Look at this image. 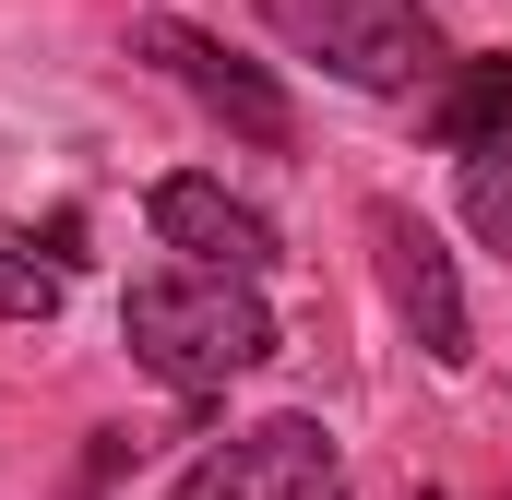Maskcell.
Listing matches in <instances>:
<instances>
[{
    "mask_svg": "<svg viewBox=\"0 0 512 500\" xmlns=\"http://www.w3.org/2000/svg\"><path fill=\"white\" fill-rule=\"evenodd\" d=\"M167 500H346V453L322 417H251L227 429Z\"/></svg>",
    "mask_w": 512,
    "mask_h": 500,
    "instance_id": "cell-4",
    "label": "cell"
},
{
    "mask_svg": "<svg viewBox=\"0 0 512 500\" xmlns=\"http://www.w3.org/2000/svg\"><path fill=\"white\" fill-rule=\"evenodd\" d=\"M429 500H441V489H429Z\"/></svg>",
    "mask_w": 512,
    "mask_h": 500,
    "instance_id": "cell-10",
    "label": "cell"
},
{
    "mask_svg": "<svg viewBox=\"0 0 512 500\" xmlns=\"http://www.w3.org/2000/svg\"><path fill=\"white\" fill-rule=\"evenodd\" d=\"M60 310V262H36L24 239H0V322H48Z\"/></svg>",
    "mask_w": 512,
    "mask_h": 500,
    "instance_id": "cell-9",
    "label": "cell"
},
{
    "mask_svg": "<svg viewBox=\"0 0 512 500\" xmlns=\"http://www.w3.org/2000/svg\"><path fill=\"white\" fill-rule=\"evenodd\" d=\"M131 60H155L191 108H215V120L239 131V143H262V155H286V143H298V108L274 96V72H262V60H239L227 36L179 24V12H131Z\"/></svg>",
    "mask_w": 512,
    "mask_h": 500,
    "instance_id": "cell-3",
    "label": "cell"
},
{
    "mask_svg": "<svg viewBox=\"0 0 512 500\" xmlns=\"http://www.w3.org/2000/svg\"><path fill=\"white\" fill-rule=\"evenodd\" d=\"M465 227L512 262V143H477L465 155Z\"/></svg>",
    "mask_w": 512,
    "mask_h": 500,
    "instance_id": "cell-8",
    "label": "cell"
},
{
    "mask_svg": "<svg viewBox=\"0 0 512 500\" xmlns=\"http://www.w3.org/2000/svg\"><path fill=\"white\" fill-rule=\"evenodd\" d=\"M262 24L358 96H405V84L441 72V12L429 0H262Z\"/></svg>",
    "mask_w": 512,
    "mask_h": 500,
    "instance_id": "cell-2",
    "label": "cell"
},
{
    "mask_svg": "<svg viewBox=\"0 0 512 500\" xmlns=\"http://www.w3.org/2000/svg\"><path fill=\"white\" fill-rule=\"evenodd\" d=\"M429 131H441L453 155H477V143H512V60H465V72L429 96Z\"/></svg>",
    "mask_w": 512,
    "mask_h": 500,
    "instance_id": "cell-7",
    "label": "cell"
},
{
    "mask_svg": "<svg viewBox=\"0 0 512 500\" xmlns=\"http://www.w3.org/2000/svg\"><path fill=\"white\" fill-rule=\"evenodd\" d=\"M370 262H382V298H393V322L417 334V358H429V370H465L477 334H465V286H453L441 227L405 215V203H370Z\"/></svg>",
    "mask_w": 512,
    "mask_h": 500,
    "instance_id": "cell-5",
    "label": "cell"
},
{
    "mask_svg": "<svg viewBox=\"0 0 512 500\" xmlns=\"http://www.w3.org/2000/svg\"><path fill=\"white\" fill-rule=\"evenodd\" d=\"M120 346L167 393H215L274 358V310L251 298V274H215V262H167L120 298Z\"/></svg>",
    "mask_w": 512,
    "mask_h": 500,
    "instance_id": "cell-1",
    "label": "cell"
},
{
    "mask_svg": "<svg viewBox=\"0 0 512 500\" xmlns=\"http://www.w3.org/2000/svg\"><path fill=\"white\" fill-rule=\"evenodd\" d=\"M143 227L179 250V262H215V274H262V262H274V227H262L227 179H203V167L155 179V191H143Z\"/></svg>",
    "mask_w": 512,
    "mask_h": 500,
    "instance_id": "cell-6",
    "label": "cell"
}]
</instances>
